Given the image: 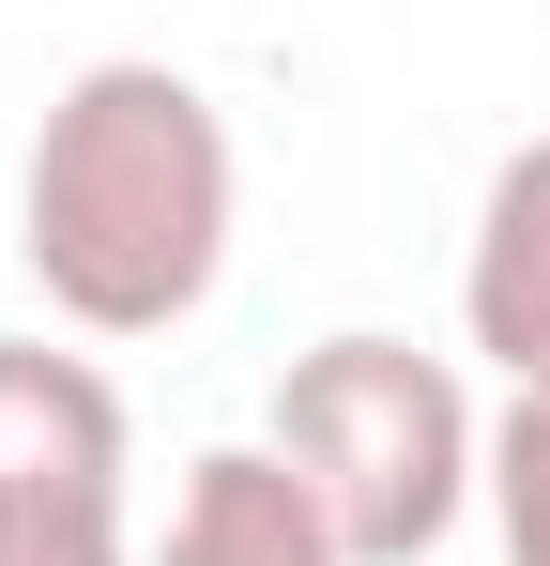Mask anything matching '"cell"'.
Masks as SVG:
<instances>
[{"label":"cell","instance_id":"1","mask_svg":"<svg viewBox=\"0 0 550 566\" xmlns=\"http://www.w3.org/2000/svg\"><path fill=\"white\" fill-rule=\"evenodd\" d=\"M245 154L183 62H77L15 154V261L77 337H169L230 276Z\"/></svg>","mask_w":550,"mask_h":566},{"label":"cell","instance_id":"2","mask_svg":"<svg viewBox=\"0 0 550 566\" xmlns=\"http://www.w3.org/2000/svg\"><path fill=\"white\" fill-rule=\"evenodd\" d=\"M261 444L337 505L352 566H429L489 505V413H474V382L444 353H413V337H367V322L321 337V353H290Z\"/></svg>","mask_w":550,"mask_h":566},{"label":"cell","instance_id":"3","mask_svg":"<svg viewBox=\"0 0 550 566\" xmlns=\"http://www.w3.org/2000/svg\"><path fill=\"white\" fill-rule=\"evenodd\" d=\"M138 413L92 353L0 337V566H138L123 536Z\"/></svg>","mask_w":550,"mask_h":566},{"label":"cell","instance_id":"4","mask_svg":"<svg viewBox=\"0 0 550 566\" xmlns=\"http://www.w3.org/2000/svg\"><path fill=\"white\" fill-rule=\"evenodd\" d=\"M458 337L505 368V398H550V138H520L474 199V261H458Z\"/></svg>","mask_w":550,"mask_h":566},{"label":"cell","instance_id":"5","mask_svg":"<svg viewBox=\"0 0 550 566\" xmlns=\"http://www.w3.org/2000/svg\"><path fill=\"white\" fill-rule=\"evenodd\" d=\"M154 566H352V536H337V505L275 460V444H199L183 490H169Z\"/></svg>","mask_w":550,"mask_h":566},{"label":"cell","instance_id":"6","mask_svg":"<svg viewBox=\"0 0 550 566\" xmlns=\"http://www.w3.org/2000/svg\"><path fill=\"white\" fill-rule=\"evenodd\" d=\"M489 536H505V566H550V398L489 413Z\"/></svg>","mask_w":550,"mask_h":566}]
</instances>
